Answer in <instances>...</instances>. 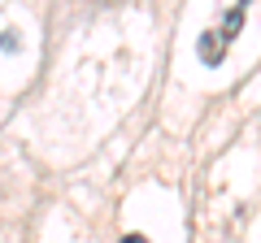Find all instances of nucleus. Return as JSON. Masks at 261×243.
<instances>
[{
    "label": "nucleus",
    "mask_w": 261,
    "mask_h": 243,
    "mask_svg": "<svg viewBox=\"0 0 261 243\" xmlns=\"http://www.w3.org/2000/svg\"><path fill=\"white\" fill-rule=\"evenodd\" d=\"M244 18H248V0H235L231 9H226V18L218 22L214 31H205V35H200V44H196L200 61H209V66H222L226 48H231L235 39H240V31H244Z\"/></svg>",
    "instance_id": "nucleus-1"
},
{
    "label": "nucleus",
    "mask_w": 261,
    "mask_h": 243,
    "mask_svg": "<svg viewBox=\"0 0 261 243\" xmlns=\"http://www.w3.org/2000/svg\"><path fill=\"white\" fill-rule=\"evenodd\" d=\"M0 44L9 48V52H18V48H22V44H18V35H13V31H5V39H0Z\"/></svg>",
    "instance_id": "nucleus-2"
},
{
    "label": "nucleus",
    "mask_w": 261,
    "mask_h": 243,
    "mask_svg": "<svg viewBox=\"0 0 261 243\" xmlns=\"http://www.w3.org/2000/svg\"><path fill=\"white\" fill-rule=\"evenodd\" d=\"M122 243H148V239H144V234H126Z\"/></svg>",
    "instance_id": "nucleus-3"
}]
</instances>
